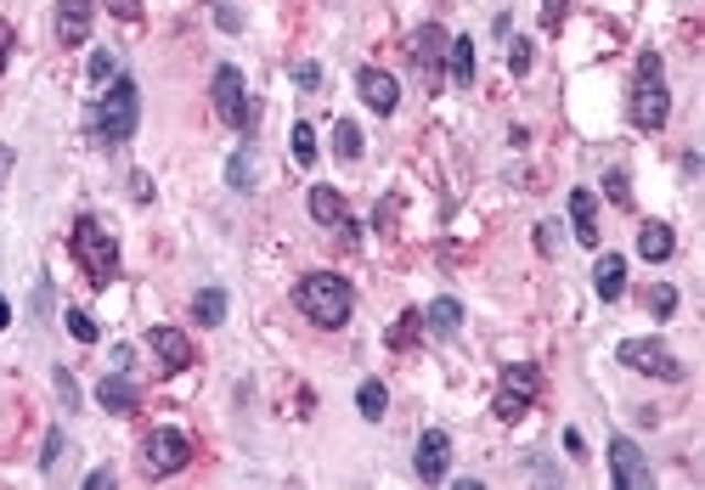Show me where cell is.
<instances>
[{
  "mask_svg": "<svg viewBox=\"0 0 705 490\" xmlns=\"http://www.w3.org/2000/svg\"><path fill=\"white\" fill-rule=\"evenodd\" d=\"M12 45H18V29L0 23V74H7V63H12Z\"/></svg>",
  "mask_w": 705,
  "mask_h": 490,
  "instance_id": "cell-39",
  "label": "cell"
},
{
  "mask_svg": "<svg viewBox=\"0 0 705 490\" xmlns=\"http://www.w3.org/2000/svg\"><path fill=\"white\" fill-rule=\"evenodd\" d=\"M564 7H571V0H542V29H547V34H558V23H564Z\"/></svg>",
  "mask_w": 705,
  "mask_h": 490,
  "instance_id": "cell-36",
  "label": "cell"
},
{
  "mask_svg": "<svg viewBox=\"0 0 705 490\" xmlns=\"http://www.w3.org/2000/svg\"><path fill=\"white\" fill-rule=\"evenodd\" d=\"M542 395V372L536 367H502V383H497V401H491V412H497V423H520L525 412H531V401Z\"/></svg>",
  "mask_w": 705,
  "mask_h": 490,
  "instance_id": "cell-7",
  "label": "cell"
},
{
  "mask_svg": "<svg viewBox=\"0 0 705 490\" xmlns=\"http://www.w3.org/2000/svg\"><path fill=\"white\" fill-rule=\"evenodd\" d=\"M130 198H135V204H148V198H153V181H148V170H135V175H130Z\"/></svg>",
  "mask_w": 705,
  "mask_h": 490,
  "instance_id": "cell-40",
  "label": "cell"
},
{
  "mask_svg": "<svg viewBox=\"0 0 705 490\" xmlns=\"http://www.w3.org/2000/svg\"><path fill=\"white\" fill-rule=\"evenodd\" d=\"M446 468H452V434H446V428H423V434H417L412 473H417L423 484H441V479H446Z\"/></svg>",
  "mask_w": 705,
  "mask_h": 490,
  "instance_id": "cell-11",
  "label": "cell"
},
{
  "mask_svg": "<svg viewBox=\"0 0 705 490\" xmlns=\"http://www.w3.org/2000/svg\"><path fill=\"white\" fill-rule=\"evenodd\" d=\"M90 18H97V0H57V45L63 52L90 40Z\"/></svg>",
  "mask_w": 705,
  "mask_h": 490,
  "instance_id": "cell-14",
  "label": "cell"
},
{
  "mask_svg": "<svg viewBox=\"0 0 705 490\" xmlns=\"http://www.w3.org/2000/svg\"><path fill=\"white\" fill-rule=\"evenodd\" d=\"M63 322H68V333H74V338H79V345H97V338H102V333H97V322H90V316H85V311H68V316H63Z\"/></svg>",
  "mask_w": 705,
  "mask_h": 490,
  "instance_id": "cell-30",
  "label": "cell"
},
{
  "mask_svg": "<svg viewBox=\"0 0 705 490\" xmlns=\"http://www.w3.org/2000/svg\"><path fill=\"white\" fill-rule=\"evenodd\" d=\"M294 305H300V316L305 322H316V327H345L350 322V311H356V293H350V282L345 276H334V271H311V276H300L294 282Z\"/></svg>",
  "mask_w": 705,
  "mask_h": 490,
  "instance_id": "cell-3",
  "label": "cell"
},
{
  "mask_svg": "<svg viewBox=\"0 0 705 490\" xmlns=\"http://www.w3.org/2000/svg\"><path fill=\"white\" fill-rule=\"evenodd\" d=\"M508 74H531V40H513L508 45Z\"/></svg>",
  "mask_w": 705,
  "mask_h": 490,
  "instance_id": "cell-34",
  "label": "cell"
},
{
  "mask_svg": "<svg viewBox=\"0 0 705 490\" xmlns=\"http://www.w3.org/2000/svg\"><path fill=\"white\" fill-rule=\"evenodd\" d=\"M649 311L666 322V316L677 311V287H672V282H654V287H649Z\"/></svg>",
  "mask_w": 705,
  "mask_h": 490,
  "instance_id": "cell-28",
  "label": "cell"
},
{
  "mask_svg": "<svg viewBox=\"0 0 705 490\" xmlns=\"http://www.w3.org/2000/svg\"><path fill=\"white\" fill-rule=\"evenodd\" d=\"M356 96H361V102L379 113V119H390V113L401 108V79H395L390 68H361V74H356Z\"/></svg>",
  "mask_w": 705,
  "mask_h": 490,
  "instance_id": "cell-12",
  "label": "cell"
},
{
  "mask_svg": "<svg viewBox=\"0 0 705 490\" xmlns=\"http://www.w3.org/2000/svg\"><path fill=\"white\" fill-rule=\"evenodd\" d=\"M63 446H68V439H63V428H52V434H45V457H40V473H57V462H63Z\"/></svg>",
  "mask_w": 705,
  "mask_h": 490,
  "instance_id": "cell-31",
  "label": "cell"
},
{
  "mask_svg": "<svg viewBox=\"0 0 705 490\" xmlns=\"http://www.w3.org/2000/svg\"><path fill=\"white\" fill-rule=\"evenodd\" d=\"M571 220H576V242H582V249H598V198L587 186L571 192Z\"/></svg>",
  "mask_w": 705,
  "mask_h": 490,
  "instance_id": "cell-18",
  "label": "cell"
},
{
  "mask_svg": "<svg viewBox=\"0 0 705 490\" xmlns=\"http://www.w3.org/2000/svg\"><path fill=\"white\" fill-rule=\"evenodd\" d=\"M7 327H12V300L0 293V333H7Z\"/></svg>",
  "mask_w": 705,
  "mask_h": 490,
  "instance_id": "cell-46",
  "label": "cell"
},
{
  "mask_svg": "<svg viewBox=\"0 0 705 490\" xmlns=\"http://www.w3.org/2000/svg\"><path fill=\"white\" fill-rule=\"evenodd\" d=\"M209 7H215V23H220L226 34H238V29H243V12L231 7V0H209Z\"/></svg>",
  "mask_w": 705,
  "mask_h": 490,
  "instance_id": "cell-32",
  "label": "cell"
},
{
  "mask_svg": "<svg viewBox=\"0 0 705 490\" xmlns=\"http://www.w3.org/2000/svg\"><path fill=\"white\" fill-rule=\"evenodd\" d=\"M193 322H204V327H220V322H226V293H220V287L193 293Z\"/></svg>",
  "mask_w": 705,
  "mask_h": 490,
  "instance_id": "cell-24",
  "label": "cell"
},
{
  "mask_svg": "<svg viewBox=\"0 0 705 490\" xmlns=\"http://www.w3.org/2000/svg\"><path fill=\"white\" fill-rule=\"evenodd\" d=\"M417 333H423V311H401V322H395V333H390V345H395V350H406Z\"/></svg>",
  "mask_w": 705,
  "mask_h": 490,
  "instance_id": "cell-26",
  "label": "cell"
},
{
  "mask_svg": "<svg viewBox=\"0 0 705 490\" xmlns=\"http://www.w3.org/2000/svg\"><path fill=\"white\" fill-rule=\"evenodd\" d=\"M616 361L643 372V378H666V383H683V361L661 345V338H621L616 345Z\"/></svg>",
  "mask_w": 705,
  "mask_h": 490,
  "instance_id": "cell-8",
  "label": "cell"
},
{
  "mask_svg": "<svg viewBox=\"0 0 705 490\" xmlns=\"http://www.w3.org/2000/svg\"><path fill=\"white\" fill-rule=\"evenodd\" d=\"M289 141H294V159L311 170V164H316V130H311V124H294V135H289Z\"/></svg>",
  "mask_w": 705,
  "mask_h": 490,
  "instance_id": "cell-29",
  "label": "cell"
},
{
  "mask_svg": "<svg viewBox=\"0 0 705 490\" xmlns=\"http://www.w3.org/2000/svg\"><path fill=\"white\" fill-rule=\"evenodd\" d=\"M52 383H57V395H63V406L74 412V406H79V383H74V372H68V367H57V372H52Z\"/></svg>",
  "mask_w": 705,
  "mask_h": 490,
  "instance_id": "cell-33",
  "label": "cell"
},
{
  "mask_svg": "<svg viewBox=\"0 0 705 490\" xmlns=\"http://www.w3.org/2000/svg\"><path fill=\"white\" fill-rule=\"evenodd\" d=\"M593 293L604 305H616L621 293H627V260L621 254H598V265H593Z\"/></svg>",
  "mask_w": 705,
  "mask_h": 490,
  "instance_id": "cell-17",
  "label": "cell"
},
{
  "mask_svg": "<svg viewBox=\"0 0 705 490\" xmlns=\"http://www.w3.org/2000/svg\"><path fill=\"white\" fill-rule=\"evenodd\" d=\"M627 119H632V130H643V135L666 130V119H672V90H666V63H661V52H643V57H638L632 90H627Z\"/></svg>",
  "mask_w": 705,
  "mask_h": 490,
  "instance_id": "cell-1",
  "label": "cell"
},
{
  "mask_svg": "<svg viewBox=\"0 0 705 490\" xmlns=\"http://www.w3.org/2000/svg\"><path fill=\"white\" fill-rule=\"evenodd\" d=\"M446 68H452V85H463V90L475 85L480 68H475V40H468V34H457V40L446 45Z\"/></svg>",
  "mask_w": 705,
  "mask_h": 490,
  "instance_id": "cell-20",
  "label": "cell"
},
{
  "mask_svg": "<svg viewBox=\"0 0 705 490\" xmlns=\"http://www.w3.org/2000/svg\"><path fill=\"white\" fill-rule=\"evenodd\" d=\"M356 412H361L367 423H384V417H390V389H384L379 378H367V383L356 389Z\"/></svg>",
  "mask_w": 705,
  "mask_h": 490,
  "instance_id": "cell-22",
  "label": "cell"
},
{
  "mask_svg": "<svg viewBox=\"0 0 705 490\" xmlns=\"http://www.w3.org/2000/svg\"><path fill=\"white\" fill-rule=\"evenodd\" d=\"M446 45H452V34L441 29V23H423V29H412V40H406V57H412V68L423 74V85H441V68H446Z\"/></svg>",
  "mask_w": 705,
  "mask_h": 490,
  "instance_id": "cell-9",
  "label": "cell"
},
{
  "mask_svg": "<svg viewBox=\"0 0 705 490\" xmlns=\"http://www.w3.org/2000/svg\"><path fill=\"white\" fill-rule=\"evenodd\" d=\"M604 198L621 204V209L632 204V181H627V170H609V175H604Z\"/></svg>",
  "mask_w": 705,
  "mask_h": 490,
  "instance_id": "cell-27",
  "label": "cell"
},
{
  "mask_svg": "<svg viewBox=\"0 0 705 490\" xmlns=\"http://www.w3.org/2000/svg\"><path fill=\"white\" fill-rule=\"evenodd\" d=\"M209 102H215V119H220V124H231L238 135H254L260 108H254V96H249V85H243V68L220 63L215 79H209Z\"/></svg>",
  "mask_w": 705,
  "mask_h": 490,
  "instance_id": "cell-5",
  "label": "cell"
},
{
  "mask_svg": "<svg viewBox=\"0 0 705 490\" xmlns=\"http://www.w3.org/2000/svg\"><path fill=\"white\" fill-rule=\"evenodd\" d=\"M97 401H102V412H113V417H130V412H141V389H135L124 372H108V378L97 383Z\"/></svg>",
  "mask_w": 705,
  "mask_h": 490,
  "instance_id": "cell-15",
  "label": "cell"
},
{
  "mask_svg": "<svg viewBox=\"0 0 705 490\" xmlns=\"http://www.w3.org/2000/svg\"><path fill=\"white\" fill-rule=\"evenodd\" d=\"M609 479H616V490H649L654 484L649 457L638 451V439H627V434L609 439Z\"/></svg>",
  "mask_w": 705,
  "mask_h": 490,
  "instance_id": "cell-10",
  "label": "cell"
},
{
  "mask_svg": "<svg viewBox=\"0 0 705 490\" xmlns=\"http://www.w3.org/2000/svg\"><path fill=\"white\" fill-rule=\"evenodd\" d=\"M536 249H542V254H553V249H558V237H553V226H536Z\"/></svg>",
  "mask_w": 705,
  "mask_h": 490,
  "instance_id": "cell-44",
  "label": "cell"
},
{
  "mask_svg": "<svg viewBox=\"0 0 705 490\" xmlns=\"http://www.w3.org/2000/svg\"><path fill=\"white\" fill-rule=\"evenodd\" d=\"M68 249H74V260H79V271H85L90 287H108V282L119 276V237H113L97 215H79V220H74Z\"/></svg>",
  "mask_w": 705,
  "mask_h": 490,
  "instance_id": "cell-4",
  "label": "cell"
},
{
  "mask_svg": "<svg viewBox=\"0 0 705 490\" xmlns=\"http://www.w3.org/2000/svg\"><path fill=\"white\" fill-rule=\"evenodd\" d=\"M311 220L316 226H339L345 220V192L339 186H311Z\"/></svg>",
  "mask_w": 705,
  "mask_h": 490,
  "instance_id": "cell-21",
  "label": "cell"
},
{
  "mask_svg": "<svg viewBox=\"0 0 705 490\" xmlns=\"http://www.w3.org/2000/svg\"><path fill=\"white\" fill-rule=\"evenodd\" d=\"M226 186H231V192H254V146L231 153V164H226Z\"/></svg>",
  "mask_w": 705,
  "mask_h": 490,
  "instance_id": "cell-25",
  "label": "cell"
},
{
  "mask_svg": "<svg viewBox=\"0 0 705 490\" xmlns=\"http://www.w3.org/2000/svg\"><path fill=\"white\" fill-rule=\"evenodd\" d=\"M372 226H379V231H390V226H395V204H390V198L379 204V215H372Z\"/></svg>",
  "mask_w": 705,
  "mask_h": 490,
  "instance_id": "cell-43",
  "label": "cell"
},
{
  "mask_svg": "<svg viewBox=\"0 0 705 490\" xmlns=\"http://www.w3.org/2000/svg\"><path fill=\"white\" fill-rule=\"evenodd\" d=\"M90 135H97L102 146H124L130 135H135V124H141V85L130 79V74H119L102 96H97V108H90Z\"/></svg>",
  "mask_w": 705,
  "mask_h": 490,
  "instance_id": "cell-2",
  "label": "cell"
},
{
  "mask_svg": "<svg viewBox=\"0 0 705 490\" xmlns=\"http://www.w3.org/2000/svg\"><path fill=\"white\" fill-rule=\"evenodd\" d=\"M294 85H300V90H316V85H322V68H316V63H294Z\"/></svg>",
  "mask_w": 705,
  "mask_h": 490,
  "instance_id": "cell-38",
  "label": "cell"
},
{
  "mask_svg": "<svg viewBox=\"0 0 705 490\" xmlns=\"http://www.w3.org/2000/svg\"><path fill=\"white\" fill-rule=\"evenodd\" d=\"M186 462H193V439H186L181 428H153L148 439H141V473L148 479H170Z\"/></svg>",
  "mask_w": 705,
  "mask_h": 490,
  "instance_id": "cell-6",
  "label": "cell"
},
{
  "mask_svg": "<svg viewBox=\"0 0 705 490\" xmlns=\"http://www.w3.org/2000/svg\"><path fill=\"white\" fill-rule=\"evenodd\" d=\"M113 68H119V63H113V52H97V57H90V85H108V79H113Z\"/></svg>",
  "mask_w": 705,
  "mask_h": 490,
  "instance_id": "cell-35",
  "label": "cell"
},
{
  "mask_svg": "<svg viewBox=\"0 0 705 490\" xmlns=\"http://www.w3.org/2000/svg\"><path fill=\"white\" fill-rule=\"evenodd\" d=\"M12 164H18V146H7V141H0V186H7V175H12Z\"/></svg>",
  "mask_w": 705,
  "mask_h": 490,
  "instance_id": "cell-41",
  "label": "cell"
},
{
  "mask_svg": "<svg viewBox=\"0 0 705 490\" xmlns=\"http://www.w3.org/2000/svg\"><path fill=\"white\" fill-rule=\"evenodd\" d=\"M457 327H463V305L452 300V293H441V300L423 311V333H435V338H457Z\"/></svg>",
  "mask_w": 705,
  "mask_h": 490,
  "instance_id": "cell-19",
  "label": "cell"
},
{
  "mask_svg": "<svg viewBox=\"0 0 705 490\" xmlns=\"http://www.w3.org/2000/svg\"><path fill=\"white\" fill-rule=\"evenodd\" d=\"M564 451H571V457H582V451H587V439H582V428H564Z\"/></svg>",
  "mask_w": 705,
  "mask_h": 490,
  "instance_id": "cell-42",
  "label": "cell"
},
{
  "mask_svg": "<svg viewBox=\"0 0 705 490\" xmlns=\"http://www.w3.org/2000/svg\"><path fill=\"white\" fill-rule=\"evenodd\" d=\"M638 254H643L649 265H666V260L677 254V231H672L666 220H643V226H638Z\"/></svg>",
  "mask_w": 705,
  "mask_h": 490,
  "instance_id": "cell-16",
  "label": "cell"
},
{
  "mask_svg": "<svg viewBox=\"0 0 705 490\" xmlns=\"http://www.w3.org/2000/svg\"><path fill=\"white\" fill-rule=\"evenodd\" d=\"M85 484H90V490H108V484H113V468H97V473H90Z\"/></svg>",
  "mask_w": 705,
  "mask_h": 490,
  "instance_id": "cell-45",
  "label": "cell"
},
{
  "mask_svg": "<svg viewBox=\"0 0 705 490\" xmlns=\"http://www.w3.org/2000/svg\"><path fill=\"white\" fill-rule=\"evenodd\" d=\"M334 153H339L345 164H356V159L367 153V141H361V124H356V119H339V124H334Z\"/></svg>",
  "mask_w": 705,
  "mask_h": 490,
  "instance_id": "cell-23",
  "label": "cell"
},
{
  "mask_svg": "<svg viewBox=\"0 0 705 490\" xmlns=\"http://www.w3.org/2000/svg\"><path fill=\"white\" fill-rule=\"evenodd\" d=\"M108 12H113L119 23H141V0H108Z\"/></svg>",
  "mask_w": 705,
  "mask_h": 490,
  "instance_id": "cell-37",
  "label": "cell"
},
{
  "mask_svg": "<svg viewBox=\"0 0 705 490\" xmlns=\"http://www.w3.org/2000/svg\"><path fill=\"white\" fill-rule=\"evenodd\" d=\"M148 350L159 356L164 378H175V372L193 367V338H186L181 327H153V333H148Z\"/></svg>",
  "mask_w": 705,
  "mask_h": 490,
  "instance_id": "cell-13",
  "label": "cell"
}]
</instances>
